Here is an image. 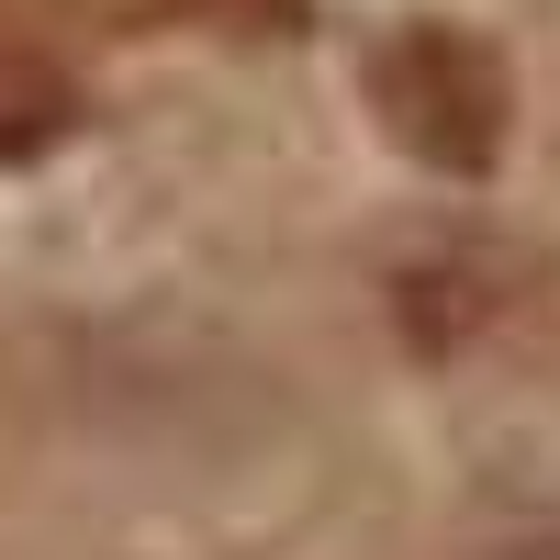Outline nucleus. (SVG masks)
Masks as SVG:
<instances>
[{"instance_id": "obj_1", "label": "nucleus", "mask_w": 560, "mask_h": 560, "mask_svg": "<svg viewBox=\"0 0 560 560\" xmlns=\"http://www.w3.org/2000/svg\"><path fill=\"white\" fill-rule=\"evenodd\" d=\"M370 113L404 158H427L448 179H471L504 158V113H516V90H504V57L482 34L459 23H404L382 57H370Z\"/></svg>"}, {"instance_id": "obj_2", "label": "nucleus", "mask_w": 560, "mask_h": 560, "mask_svg": "<svg viewBox=\"0 0 560 560\" xmlns=\"http://www.w3.org/2000/svg\"><path fill=\"white\" fill-rule=\"evenodd\" d=\"M68 124H79V79H68V57H57V45H34L23 23H0V168L45 158Z\"/></svg>"}, {"instance_id": "obj_3", "label": "nucleus", "mask_w": 560, "mask_h": 560, "mask_svg": "<svg viewBox=\"0 0 560 560\" xmlns=\"http://www.w3.org/2000/svg\"><path fill=\"white\" fill-rule=\"evenodd\" d=\"M493 560H560V527H527V538H504Z\"/></svg>"}, {"instance_id": "obj_4", "label": "nucleus", "mask_w": 560, "mask_h": 560, "mask_svg": "<svg viewBox=\"0 0 560 560\" xmlns=\"http://www.w3.org/2000/svg\"><path fill=\"white\" fill-rule=\"evenodd\" d=\"M213 12H236V23H280L292 0H213Z\"/></svg>"}]
</instances>
